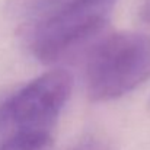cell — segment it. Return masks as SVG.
Listing matches in <instances>:
<instances>
[{
  "label": "cell",
  "instance_id": "277c9868",
  "mask_svg": "<svg viewBox=\"0 0 150 150\" xmlns=\"http://www.w3.org/2000/svg\"><path fill=\"white\" fill-rule=\"evenodd\" d=\"M67 0H7L6 13L13 19L34 22Z\"/></svg>",
  "mask_w": 150,
  "mask_h": 150
},
{
  "label": "cell",
  "instance_id": "3957f363",
  "mask_svg": "<svg viewBox=\"0 0 150 150\" xmlns=\"http://www.w3.org/2000/svg\"><path fill=\"white\" fill-rule=\"evenodd\" d=\"M71 86V74L54 69L15 92L0 105V142L25 133H52Z\"/></svg>",
  "mask_w": 150,
  "mask_h": 150
},
{
  "label": "cell",
  "instance_id": "7a4b0ae2",
  "mask_svg": "<svg viewBox=\"0 0 150 150\" xmlns=\"http://www.w3.org/2000/svg\"><path fill=\"white\" fill-rule=\"evenodd\" d=\"M117 0H67L31 22L29 50L42 63H55L91 41L106 26Z\"/></svg>",
  "mask_w": 150,
  "mask_h": 150
},
{
  "label": "cell",
  "instance_id": "8992f818",
  "mask_svg": "<svg viewBox=\"0 0 150 150\" xmlns=\"http://www.w3.org/2000/svg\"><path fill=\"white\" fill-rule=\"evenodd\" d=\"M69 150H111V146L102 137L89 136V137L80 140L77 144H74L73 147H70Z\"/></svg>",
  "mask_w": 150,
  "mask_h": 150
},
{
  "label": "cell",
  "instance_id": "5b68a950",
  "mask_svg": "<svg viewBox=\"0 0 150 150\" xmlns=\"http://www.w3.org/2000/svg\"><path fill=\"white\" fill-rule=\"evenodd\" d=\"M52 133H25L0 142V150H48Z\"/></svg>",
  "mask_w": 150,
  "mask_h": 150
},
{
  "label": "cell",
  "instance_id": "52a82bcc",
  "mask_svg": "<svg viewBox=\"0 0 150 150\" xmlns=\"http://www.w3.org/2000/svg\"><path fill=\"white\" fill-rule=\"evenodd\" d=\"M139 15L143 22L150 23V0H142L139 7Z\"/></svg>",
  "mask_w": 150,
  "mask_h": 150
},
{
  "label": "cell",
  "instance_id": "6da1fadb",
  "mask_svg": "<svg viewBox=\"0 0 150 150\" xmlns=\"http://www.w3.org/2000/svg\"><path fill=\"white\" fill-rule=\"evenodd\" d=\"M85 76L92 100H112L131 92L150 77V35H108L91 51Z\"/></svg>",
  "mask_w": 150,
  "mask_h": 150
}]
</instances>
